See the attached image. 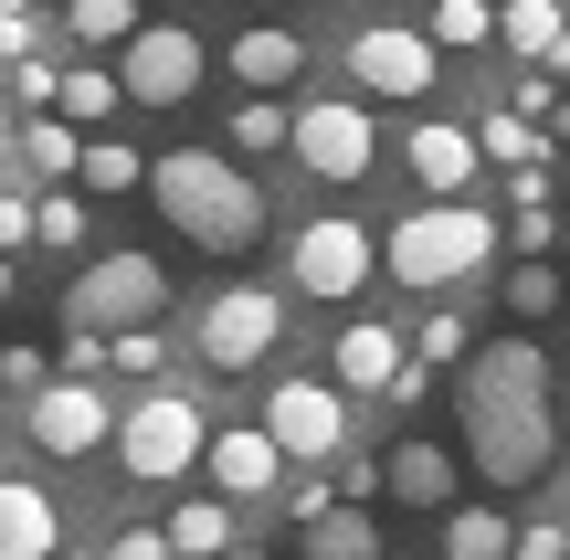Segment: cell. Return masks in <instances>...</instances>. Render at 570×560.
<instances>
[{
    "label": "cell",
    "instance_id": "6da1fadb",
    "mask_svg": "<svg viewBox=\"0 0 570 560\" xmlns=\"http://www.w3.org/2000/svg\"><path fill=\"white\" fill-rule=\"evenodd\" d=\"M465 455L487 487H539L560 465V413H550V360L529 338H497L465 360Z\"/></svg>",
    "mask_w": 570,
    "mask_h": 560
},
{
    "label": "cell",
    "instance_id": "7a4b0ae2",
    "mask_svg": "<svg viewBox=\"0 0 570 560\" xmlns=\"http://www.w3.org/2000/svg\"><path fill=\"white\" fill-rule=\"evenodd\" d=\"M138 190L159 202V223L180 233L190 254H244L254 233H265V190H254L233 159H212V148H159Z\"/></svg>",
    "mask_w": 570,
    "mask_h": 560
},
{
    "label": "cell",
    "instance_id": "3957f363",
    "mask_svg": "<svg viewBox=\"0 0 570 560\" xmlns=\"http://www.w3.org/2000/svg\"><path fill=\"white\" fill-rule=\"evenodd\" d=\"M497 254V223L475 202H423V212H402V223L381 233V275H402L412 296H433V286H454V275H475Z\"/></svg>",
    "mask_w": 570,
    "mask_h": 560
},
{
    "label": "cell",
    "instance_id": "277c9868",
    "mask_svg": "<svg viewBox=\"0 0 570 560\" xmlns=\"http://www.w3.org/2000/svg\"><path fill=\"white\" fill-rule=\"evenodd\" d=\"M169 307V265L159 254H106L63 286V338H127Z\"/></svg>",
    "mask_w": 570,
    "mask_h": 560
},
{
    "label": "cell",
    "instance_id": "5b68a950",
    "mask_svg": "<svg viewBox=\"0 0 570 560\" xmlns=\"http://www.w3.org/2000/svg\"><path fill=\"white\" fill-rule=\"evenodd\" d=\"M202 444H212V423H202V402H190V392H148L138 413L117 423V465H127L138 487L190 477V465H202Z\"/></svg>",
    "mask_w": 570,
    "mask_h": 560
},
{
    "label": "cell",
    "instance_id": "8992f818",
    "mask_svg": "<svg viewBox=\"0 0 570 560\" xmlns=\"http://www.w3.org/2000/svg\"><path fill=\"white\" fill-rule=\"evenodd\" d=\"M285 148H296L317 180H370V169H381V127H370L360 96H317V106H296V117H285Z\"/></svg>",
    "mask_w": 570,
    "mask_h": 560
},
{
    "label": "cell",
    "instance_id": "52a82bcc",
    "mask_svg": "<svg viewBox=\"0 0 570 560\" xmlns=\"http://www.w3.org/2000/svg\"><path fill=\"white\" fill-rule=\"evenodd\" d=\"M202 75H212V53H202V32H180V21H138V42L117 53V96H138V106H190Z\"/></svg>",
    "mask_w": 570,
    "mask_h": 560
},
{
    "label": "cell",
    "instance_id": "ba28073f",
    "mask_svg": "<svg viewBox=\"0 0 570 560\" xmlns=\"http://www.w3.org/2000/svg\"><path fill=\"white\" fill-rule=\"evenodd\" d=\"M254 434L275 444V465H285V455H296V465H327V455L348 444V402L327 392V381H275Z\"/></svg>",
    "mask_w": 570,
    "mask_h": 560
},
{
    "label": "cell",
    "instance_id": "9c48e42d",
    "mask_svg": "<svg viewBox=\"0 0 570 560\" xmlns=\"http://www.w3.org/2000/svg\"><path fill=\"white\" fill-rule=\"evenodd\" d=\"M190 338H202L212 371H254V360L285 338V307H275V286H223L202 317H190Z\"/></svg>",
    "mask_w": 570,
    "mask_h": 560
},
{
    "label": "cell",
    "instance_id": "30bf717a",
    "mask_svg": "<svg viewBox=\"0 0 570 560\" xmlns=\"http://www.w3.org/2000/svg\"><path fill=\"white\" fill-rule=\"evenodd\" d=\"M370 275H381V233H360V223H338V212H317V223L296 233V286L306 296H360Z\"/></svg>",
    "mask_w": 570,
    "mask_h": 560
},
{
    "label": "cell",
    "instance_id": "8fae6325",
    "mask_svg": "<svg viewBox=\"0 0 570 560\" xmlns=\"http://www.w3.org/2000/svg\"><path fill=\"white\" fill-rule=\"evenodd\" d=\"M348 75H360V96H423L433 42L402 32V21H370V32H348Z\"/></svg>",
    "mask_w": 570,
    "mask_h": 560
},
{
    "label": "cell",
    "instance_id": "7c38bea8",
    "mask_svg": "<svg viewBox=\"0 0 570 560\" xmlns=\"http://www.w3.org/2000/svg\"><path fill=\"white\" fill-rule=\"evenodd\" d=\"M21 434H32L42 455H96V444H106V392H85V381H42V392L21 402Z\"/></svg>",
    "mask_w": 570,
    "mask_h": 560
},
{
    "label": "cell",
    "instance_id": "4fadbf2b",
    "mask_svg": "<svg viewBox=\"0 0 570 560\" xmlns=\"http://www.w3.org/2000/svg\"><path fill=\"white\" fill-rule=\"evenodd\" d=\"M381 498H402V508H433V519H444V498H454V455L444 444H391L381 455Z\"/></svg>",
    "mask_w": 570,
    "mask_h": 560
},
{
    "label": "cell",
    "instance_id": "5bb4252c",
    "mask_svg": "<svg viewBox=\"0 0 570 560\" xmlns=\"http://www.w3.org/2000/svg\"><path fill=\"white\" fill-rule=\"evenodd\" d=\"M63 529H53V498L32 477H0V560H53Z\"/></svg>",
    "mask_w": 570,
    "mask_h": 560
},
{
    "label": "cell",
    "instance_id": "9a60e30c",
    "mask_svg": "<svg viewBox=\"0 0 570 560\" xmlns=\"http://www.w3.org/2000/svg\"><path fill=\"white\" fill-rule=\"evenodd\" d=\"M391 381H402V328H381V317L338 328V381L327 392H391Z\"/></svg>",
    "mask_w": 570,
    "mask_h": 560
},
{
    "label": "cell",
    "instance_id": "2e32d148",
    "mask_svg": "<svg viewBox=\"0 0 570 560\" xmlns=\"http://www.w3.org/2000/svg\"><path fill=\"white\" fill-rule=\"evenodd\" d=\"M202 465H212V487H223V508L233 498H275V444L254 434V423H244V434H212Z\"/></svg>",
    "mask_w": 570,
    "mask_h": 560
},
{
    "label": "cell",
    "instance_id": "e0dca14e",
    "mask_svg": "<svg viewBox=\"0 0 570 560\" xmlns=\"http://www.w3.org/2000/svg\"><path fill=\"white\" fill-rule=\"evenodd\" d=\"M402 159H412V180H423L433 202H454V190L475 180V138H465V127H412Z\"/></svg>",
    "mask_w": 570,
    "mask_h": 560
},
{
    "label": "cell",
    "instance_id": "ac0fdd59",
    "mask_svg": "<svg viewBox=\"0 0 570 560\" xmlns=\"http://www.w3.org/2000/svg\"><path fill=\"white\" fill-rule=\"evenodd\" d=\"M223 63L275 106V85H285V75H306V42H296V32H233V53H223Z\"/></svg>",
    "mask_w": 570,
    "mask_h": 560
},
{
    "label": "cell",
    "instance_id": "d6986e66",
    "mask_svg": "<svg viewBox=\"0 0 570 560\" xmlns=\"http://www.w3.org/2000/svg\"><path fill=\"white\" fill-rule=\"evenodd\" d=\"M159 550H169V560H223V550H233V508H223V498H180V519L159 529Z\"/></svg>",
    "mask_w": 570,
    "mask_h": 560
},
{
    "label": "cell",
    "instance_id": "ffe728a7",
    "mask_svg": "<svg viewBox=\"0 0 570 560\" xmlns=\"http://www.w3.org/2000/svg\"><path fill=\"white\" fill-rule=\"evenodd\" d=\"M75 180L117 202V190H138V180H148V148H127V138H85V148H75Z\"/></svg>",
    "mask_w": 570,
    "mask_h": 560
},
{
    "label": "cell",
    "instance_id": "44dd1931",
    "mask_svg": "<svg viewBox=\"0 0 570 560\" xmlns=\"http://www.w3.org/2000/svg\"><path fill=\"white\" fill-rule=\"evenodd\" d=\"M53 117L63 127H106L117 117V75H106V63H75V75L53 85Z\"/></svg>",
    "mask_w": 570,
    "mask_h": 560
},
{
    "label": "cell",
    "instance_id": "7402d4cb",
    "mask_svg": "<svg viewBox=\"0 0 570 560\" xmlns=\"http://www.w3.org/2000/svg\"><path fill=\"white\" fill-rule=\"evenodd\" d=\"M306 560H381V529H370V508H327V519L306 529Z\"/></svg>",
    "mask_w": 570,
    "mask_h": 560
},
{
    "label": "cell",
    "instance_id": "603a6c76",
    "mask_svg": "<svg viewBox=\"0 0 570 560\" xmlns=\"http://www.w3.org/2000/svg\"><path fill=\"white\" fill-rule=\"evenodd\" d=\"M63 32L96 42V53H127V42H138V0H75V11H63Z\"/></svg>",
    "mask_w": 570,
    "mask_h": 560
},
{
    "label": "cell",
    "instance_id": "cb8c5ba5",
    "mask_svg": "<svg viewBox=\"0 0 570 560\" xmlns=\"http://www.w3.org/2000/svg\"><path fill=\"white\" fill-rule=\"evenodd\" d=\"M508 540H518V529L497 519V508H454V519H444V560H508Z\"/></svg>",
    "mask_w": 570,
    "mask_h": 560
},
{
    "label": "cell",
    "instance_id": "d4e9b609",
    "mask_svg": "<svg viewBox=\"0 0 570 560\" xmlns=\"http://www.w3.org/2000/svg\"><path fill=\"white\" fill-rule=\"evenodd\" d=\"M497 42H508L518 63H550V42H560V11H550V0H518V11H497Z\"/></svg>",
    "mask_w": 570,
    "mask_h": 560
},
{
    "label": "cell",
    "instance_id": "484cf974",
    "mask_svg": "<svg viewBox=\"0 0 570 560\" xmlns=\"http://www.w3.org/2000/svg\"><path fill=\"white\" fill-rule=\"evenodd\" d=\"M423 42H433V53H475V42H497V11H487V0H444Z\"/></svg>",
    "mask_w": 570,
    "mask_h": 560
},
{
    "label": "cell",
    "instance_id": "4316f807",
    "mask_svg": "<svg viewBox=\"0 0 570 560\" xmlns=\"http://www.w3.org/2000/svg\"><path fill=\"white\" fill-rule=\"evenodd\" d=\"M75 127H63V117H32V127H21V169H32V180H63V169H75Z\"/></svg>",
    "mask_w": 570,
    "mask_h": 560
},
{
    "label": "cell",
    "instance_id": "83f0119b",
    "mask_svg": "<svg viewBox=\"0 0 570 560\" xmlns=\"http://www.w3.org/2000/svg\"><path fill=\"white\" fill-rule=\"evenodd\" d=\"M560 296H570L560 265H508V317H550Z\"/></svg>",
    "mask_w": 570,
    "mask_h": 560
},
{
    "label": "cell",
    "instance_id": "f1b7e54d",
    "mask_svg": "<svg viewBox=\"0 0 570 560\" xmlns=\"http://www.w3.org/2000/svg\"><path fill=\"white\" fill-rule=\"evenodd\" d=\"M106 371H127V381H159V371H169V338H159V328H127V338H106Z\"/></svg>",
    "mask_w": 570,
    "mask_h": 560
},
{
    "label": "cell",
    "instance_id": "f546056e",
    "mask_svg": "<svg viewBox=\"0 0 570 560\" xmlns=\"http://www.w3.org/2000/svg\"><path fill=\"white\" fill-rule=\"evenodd\" d=\"M11 63H42V11L0 0V75H11Z\"/></svg>",
    "mask_w": 570,
    "mask_h": 560
},
{
    "label": "cell",
    "instance_id": "4dcf8cb0",
    "mask_svg": "<svg viewBox=\"0 0 570 560\" xmlns=\"http://www.w3.org/2000/svg\"><path fill=\"white\" fill-rule=\"evenodd\" d=\"M233 148H254V159H265V148H285V106L244 96V106H233Z\"/></svg>",
    "mask_w": 570,
    "mask_h": 560
},
{
    "label": "cell",
    "instance_id": "1f68e13d",
    "mask_svg": "<svg viewBox=\"0 0 570 560\" xmlns=\"http://www.w3.org/2000/svg\"><path fill=\"white\" fill-rule=\"evenodd\" d=\"M32 244H85V202H75V190L32 202Z\"/></svg>",
    "mask_w": 570,
    "mask_h": 560
},
{
    "label": "cell",
    "instance_id": "d6a6232c",
    "mask_svg": "<svg viewBox=\"0 0 570 560\" xmlns=\"http://www.w3.org/2000/svg\"><path fill=\"white\" fill-rule=\"evenodd\" d=\"M518 244H529L518 265H550V254H560V212L550 202H518Z\"/></svg>",
    "mask_w": 570,
    "mask_h": 560
},
{
    "label": "cell",
    "instance_id": "836d02e7",
    "mask_svg": "<svg viewBox=\"0 0 570 560\" xmlns=\"http://www.w3.org/2000/svg\"><path fill=\"white\" fill-rule=\"evenodd\" d=\"M412 350H423V371H444V360H465V317H423V328H412Z\"/></svg>",
    "mask_w": 570,
    "mask_h": 560
},
{
    "label": "cell",
    "instance_id": "e575fe53",
    "mask_svg": "<svg viewBox=\"0 0 570 560\" xmlns=\"http://www.w3.org/2000/svg\"><path fill=\"white\" fill-rule=\"evenodd\" d=\"M42 381H53V371H42V350H0V402H32Z\"/></svg>",
    "mask_w": 570,
    "mask_h": 560
},
{
    "label": "cell",
    "instance_id": "d590c367",
    "mask_svg": "<svg viewBox=\"0 0 570 560\" xmlns=\"http://www.w3.org/2000/svg\"><path fill=\"white\" fill-rule=\"evenodd\" d=\"M21 254H32V202L0 190V265H21Z\"/></svg>",
    "mask_w": 570,
    "mask_h": 560
},
{
    "label": "cell",
    "instance_id": "8d00e7d4",
    "mask_svg": "<svg viewBox=\"0 0 570 560\" xmlns=\"http://www.w3.org/2000/svg\"><path fill=\"white\" fill-rule=\"evenodd\" d=\"M327 508H338V487H327V477H306V487H285V519H296V529H317Z\"/></svg>",
    "mask_w": 570,
    "mask_h": 560
},
{
    "label": "cell",
    "instance_id": "74e56055",
    "mask_svg": "<svg viewBox=\"0 0 570 560\" xmlns=\"http://www.w3.org/2000/svg\"><path fill=\"white\" fill-rule=\"evenodd\" d=\"M106 560H169V550H159V529H117V540H106Z\"/></svg>",
    "mask_w": 570,
    "mask_h": 560
},
{
    "label": "cell",
    "instance_id": "f35d334b",
    "mask_svg": "<svg viewBox=\"0 0 570 560\" xmlns=\"http://www.w3.org/2000/svg\"><path fill=\"white\" fill-rule=\"evenodd\" d=\"M570 540H560V529H518V540H508V560H560Z\"/></svg>",
    "mask_w": 570,
    "mask_h": 560
},
{
    "label": "cell",
    "instance_id": "ab89813d",
    "mask_svg": "<svg viewBox=\"0 0 570 560\" xmlns=\"http://www.w3.org/2000/svg\"><path fill=\"white\" fill-rule=\"evenodd\" d=\"M550 127H560V138H570V85H560V96H550Z\"/></svg>",
    "mask_w": 570,
    "mask_h": 560
},
{
    "label": "cell",
    "instance_id": "60d3db41",
    "mask_svg": "<svg viewBox=\"0 0 570 560\" xmlns=\"http://www.w3.org/2000/svg\"><path fill=\"white\" fill-rule=\"evenodd\" d=\"M560 275H570V223H560Z\"/></svg>",
    "mask_w": 570,
    "mask_h": 560
},
{
    "label": "cell",
    "instance_id": "b9f144b4",
    "mask_svg": "<svg viewBox=\"0 0 570 560\" xmlns=\"http://www.w3.org/2000/svg\"><path fill=\"white\" fill-rule=\"evenodd\" d=\"M0 307H11V265H0Z\"/></svg>",
    "mask_w": 570,
    "mask_h": 560
},
{
    "label": "cell",
    "instance_id": "7bdbcfd3",
    "mask_svg": "<svg viewBox=\"0 0 570 560\" xmlns=\"http://www.w3.org/2000/svg\"><path fill=\"white\" fill-rule=\"evenodd\" d=\"M53 560H96V550H53Z\"/></svg>",
    "mask_w": 570,
    "mask_h": 560
},
{
    "label": "cell",
    "instance_id": "ee69618b",
    "mask_svg": "<svg viewBox=\"0 0 570 560\" xmlns=\"http://www.w3.org/2000/svg\"><path fill=\"white\" fill-rule=\"evenodd\" d=\"M381 560H423V550H381Z\"/></svg>",
    "mask_w": 570,
    "mask_h": 560
},
{
    "label": "cell",
    "instance_id": "f6af8a7d",
    "mask_svg": "<svg viewBox=\"0 0 570 560\" xmlns=\"http://www.w3.org/2000/svg\"><path fill=\"white\" fill-rule=\"evenodd\" d=\"M223 560H254V550H223Z\"/></svg>",
    "mask_w": 570,
    "mask_h": 560
},
{
    "label": "cell",
    "instance_id": "bcb514c9",
    "mask_svg": "<svg viewBox=\"0 0 570 560\" xmlns=\"http://www.w3.org/2000/svg\"><path fill=\"white\" fill-rule=\"evenodd\" d=\"M0 117H11V106H0Z\"/></svg>",
    "mask_w": 570,
    "mask_h": 560
},
{
    "label": "cell",
    "instance_id": "7dc6e473",
    "mask_svg": "<svg viewBox=\"0 0 570 560\" xmlns=\"http://www.w3.org/2000/svg\"><path fill=\"white\" fill-rule=\"evenodd\" d=\"M560 560H570V550H560Z\"/></svg>",
    "mask_w": 570,
    "mask_h": 560
}]
</instances>
